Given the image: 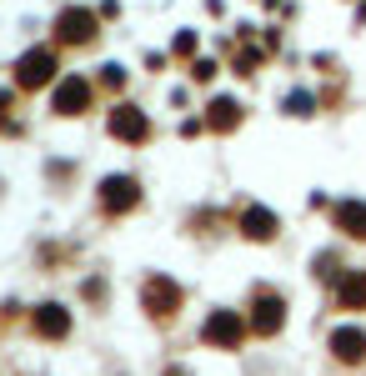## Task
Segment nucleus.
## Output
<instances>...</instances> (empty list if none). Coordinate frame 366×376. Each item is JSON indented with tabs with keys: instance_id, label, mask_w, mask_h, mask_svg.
<instances>
[{
	"instance_id": "nucleus-6",
	"label": "nucleus",
	"mask_w": 366,
	"mask_h": 376,
	"mask_svg": "<svg viewBox=\"0 0 366 376\" xmlns=\"http://www.w3.org/2000/svg\"><path fill=\"white\" fill-rule=\"evenodd\" d=\"M116 131H121V136H141V131H146V120H141L136 111H121V116H116Z\"/></svg>"
},
{
	"instance_id": "nucleus-3",
	"label": "nucleus",
	"mask_w": 366,
	"mask_h": 376,
	"mask_svg": "<svg viewBox=\"0 0 366 376\" xmlns=\"http://www.w3.org/2000/svg\"><path fill=\"white\" fill-rule=\"evenodd\" d=\"M60 35H66V40H85V35H91V15H66V20H60Z\"/></svg>"
},
{
	"instance_id": "nucleus-7",
	"label": "nucleus",
	"mask_w": 366,
	"mask_h": 376,
	"mask_svg": "<svg viewBox=\"0 0 366 376\" xmlns=\"http://www.w3.org/2000/svg\"><path fill=\"white\" fill-rule=\"evenodd\" d=\"M211 337H216V341H221V337H236V321H231V316H221V321H211Z\"/></svg>"
},
{
	"instance_id": "nucleus-5",
	"label": "nucleus",
	"mask_w": 366,
	"mask_h": 376,
	"mask_svg": "<svg viewBox=\"0 0 366 376\" xmlns=\"http://www.w3.org/2000/svg\"><path fill=\"white\" fill-rule=\"evenodd\" d=\"M40 331H51V337H60V331H66V316H60V306H46V311H40Z\"/></svg>"
},
{
	"instance_id": "nucleus-1",
	"label": "nucleus",
	"mask_w": 366,
	"mask_h": 376,
	"mask_svg": "<svg viewBox=\"0 0 366 376\" xmlns=\"http://www.w3.org/2000/svg\"><path fill=\"white\" fill-rule=\"evenodd\" d=\"M20 80H26V86H46L51 80V55H26L20 60Z\"/></svg>"
},
{
	"instance_id": "nucleus-2",
	"label": "nucleus",
	"mask_w": 366,
	"mask_h": 376,
	"mask_svg": "<svg viewBox=\"0 0 366 376\" xmlns=\"http://www.w3.org/2000/svg\"><path fill=\"white\" fill-rule=\"evenodd\" d=\"M55 106H60V111L85 106V86H80V80H66V86H60V96H55Z\"/></svg>"
},
{
	"instance_id": "nucleus-4",
	"label": "nucleus",
	"mask_w": 366,
	"mask_h": 376,
	"mask_svg": "<svg viewBox=\"0 0 366 376\" xmlns=\"http://www.w3.org/2000/svg\"><path fill=\"white\" fill-rule=\"evenodd\" d=\"M105 201L111 206H131V181H105Z\"/></svg>"
}]
</instances>
